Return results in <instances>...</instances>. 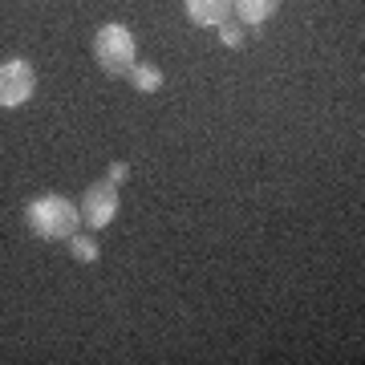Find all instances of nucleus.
Listing matches in <instances>:
<instances>
[{
  "label": "nucleus",
  "mask_w": 365,
  "mask_h": 365,
  "mask_svg": "<svg viewBox=\"0 0 365 365\" xmlns=\"http://www.w3.org/2000/svg\"><path fill=\"white\" fill-rule=\"evenodd\" d=\"M78 211H81V223H86V227H93V232L110 227V223H114V215H118V182H110V179L90 182V187L81 191Z\"/></svg>",
  "instance_id": "obj_4"
},
{
  "label": "nucleus",
  "mask_w": 365,
  "mask_h": 365,
  "mask_svg": "<svg viewBox=\"0 0 365 365\" xmlns=\"http://www.w3.org/2000/svg\"><path fill=\"white\" fill-rule=\"evenodd\" d=\"M220 41L227 45V49H244L248 33H244V25H235V21H223V25H220Z\"/></svg>",
  "instance_id": "obj_9"
},
{
  "label": "nucleus",
  "mask_w": 365,
  "mask_h": 365,
  "mask_svg": "<svg viewBox=\"0 0 365 365\" xmlns=\"http://www.w3.org/2000/svg\"><path fill=\"white\" fill-rule=\"evenodd\" d=\"M187 9V21L199 29H220L232 13V0H182Z\"/></svg>",
  "instance_id": "obj_5"
},
{
  "label": "nucleus",
  "mask_w": 365,
  "mask_h": 365,
  "mask_svg": "<svg viewBox=\"0 0 365 365\" xmlns=\"http://www.w3.org/2000/svg\"><path fill=\"white\" fill-rule=\"evenodd\" d=\"M69 252L78 264H98L102 260V248H98V235H86V232H73L69 235Z\"/></svg>",
  "instance_id": "obj_8"
},
{
  "label": "nucleus",
  "mask_w": 365,
  "mask_h": 365,
  "mask_svg": "<svg viewBox=\"0 0 365 365\" xmlns=\"http://www.w3.org/2000/svg\"><path fill=\"white\" fill-rule=\"evenodd\" d=\"M37 93V69L25 57H9L0 66V110H21Z\"/></svg>",
  "instance_id": "obj_3"
},
{
  "label": "nucleus",
  "mask_w": 365,
  "mask_h": 365,
  "mask_svg": "<svg viewBox=\"0 0 365 365\" xmlns=\"http://www.w3.org/2000/svg\"><path fill=\"white\" fill-rule=\"evenodd\" d=\"M130 78V86L138 93H155V90H163V69L158 66H150V61H134V69L126 73Z\"/></svg>",
  "instance_id": "obj_7"
},
{
  "label": "nucleus",
  "mask_w": 365,
  "mask_h": 365,
  "mask_svg": "<svg viewBox=\"0 0 365 365\" xmlns=\"http://www.w3.org/2000/svg\"><path fill=\"white\" fill-rule=\"evenodd\" d=\"M126 175H130V167H126V163H110V175H106V179H110V182H122Z\"/></svg>",
  "instance_id": "obj_10"
},
{
  "label": "nucleus",
  "mask_w": 365,
  "mask_h": 365,
  "mask_svg": "<svg viewBox=\"0 0 365 365\" xmlns=\"http://www.w3.org/2000/svg\"><path fill=\"white\" fill-rule=\"evenodd\" d=\"M93 57H98V66L110 78H126L134 69V61H138V41H134V33L126 25L110 21V25H102L93 33Z\"/></svg>",
  "instance_id": "obj_2"
},
{
  "label": "nucleus",
  "mask_w": 365,
  "mask_h": 365,
  "mask_svg": "<svg viewBox=\"0 0 365 365\" xmlns=\"http://www.w3.org/2000/svg\"><path fill=\"white\" fill-rule=\"evenodd\" d=\"M25 223L37 240H69L81 227V211L78 203H69L66 195H37L25 207Z\"/></svg>",
  "instance_id": "obj_1"
},
{
  "label": "nucleus",
  "mask_w": 365,
  "mask_h": 365,
  "mask_svg": "<svg viewBox=\"0 0 365 365\" xmlns=\"http://www.w3.org/2000/svg\"><path fill=\"white\" fill-rule=\"evenodd\" d=\"M232 13L240 16V25H268L280 13V0H232Z\"/></svg>",
  "instance_id": "obj_6"
}]
</instances>
